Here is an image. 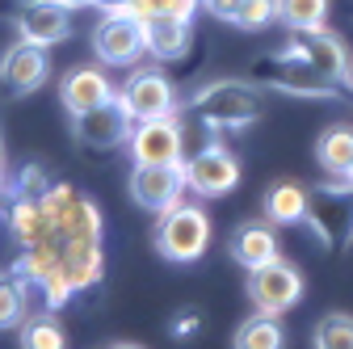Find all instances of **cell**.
<instances>
[{
	"instance_id": "484cf974",
	"label": "cell",
	"mask_w": 353,
	"mask_h": 349,
	"mask_svg": "<svg viewBox=\"0 0 353 349\" xmlns=\"http://www.w3.org/2000/svg\"><path fill=\"white\" fill-rule=\"evenodd\" d=\"M51 190V181H47V172L42 168H21V177H17V186H13V194H30V198H38V194H47Z\"/></svg>"
},
{
	"instance_id": "e0dca14e",
	"label": "cell",
	"mask_w": 353,
	"mask_h": 349,
	"mask_svg": "<svg viewBox=\"0 0 353 349\" xmlns=\"http://www.w3.org/2000/svg\"><path fill=\"white\" fill-rule=\"evenodd\" d=\"M232 257L240 261L244 270H256V266H265V261H274V257H278V236H274V228H270V223H244V228H236V236H232Z\"/></svg>"
},
{
	"instance_id": "7c38bea8",
	"label": "cell",
	"mask_w": 353,
	"mask_h": 349,
	"mask_svg": "<svg viewBox=\"0 0 353 349\" xmlns=\"http://www.w3.org/2000/svg\"><path fill=\"white\" fill-rule=\"evenodd\" d=\"M290 47H294L303 59H312L324 76H332L336 84L353 80L349 51L341 47V38H336V34H328L324 26H312V30H290Z\"/></svg>"
},
{
	"instance_id": "ffe728a7",
	"label": "cell",
	"mask_w": 353,
	"mask_h": 349,
	"mask_svg": "<svg viewBox=\"0 0 353 349\" xmlns=\"http://www.w3.org/2000/svg\"><path fill=\"white\" fill-rule=\"evenodd\" d=\"M316 160H320L324 172H349V164H353V126H328L316 143Z\"/></svg>"
},
{
	"instance_id": "f1b7e54d",
	"label": "cell",
	"mask_w": 353,
	"mask_h": 349,
	"mask_svg": "<svg viewBox=\"0 0 353 349\" xmlns=\"http://www.w3.org/2000/svg\"><path fill=\"white\" fill-rule=\"evenodd\" d=\"M55 5H63V9H88L93 0H55Z\"/></svg>"
},
{
	"instance_id": "cb8c5ba5",
	"label": "cell",
	"mask_w": 353,
	"mask_h": 349,
	"mask_svg": "<svg viewBox=\"0 0 353 349\" xmlns=\"http://www.w3.org/2000/svg\"><path fill=\"white\" fill-rule=\"evenodd\" d=\"M320 349H353V316L345 312H332L316 324V337H312Z\"/></svg>"
},
{
	"instance_id": "4316f807",
	"label": "cell",
	"mask_w": 353,
	"mask_h": 349,
	"mask_svg": "<svg viewBox=\"0 0 353 349\" xmlns=\"http://www.w3.org/2000/svg\"><path fill=\"white\" fill-rule=\"evenodd\" d=\"M240 5H244V0H202V9H206L210 17H219V21H236Z\"/></svg>"
},
{
	"instance_id": "83f0119b",
	"label": "cell",
	"mask_w": 353,
	"mask_h": 349,
	"mask_svg": "<svg viewBox=\"0 0 353 349\" xmlns=\"http://www.w3.org/2000/svg\"><path fill=\"white\" fill-rule=\"evenodd\" d=\"M135 5L139 0H93V9L101 13H135Z\"/></svg>"
},
{
	"instance_id": "d6986e66",
	"label": "cell",
	"mask_w": 353,
	"mask_h": 349,
	"mask_svg": "<svg viewBox=\"0 0 353 349\" xmlns=\"http://www.w3.org/2000/svg\"><path fill=\"white\" fill-rule=\"evenodd\" d=\"M26 308H30V282H26V274L21 270L0 274V332L17 328L26 320Z\"/></svg>"
},
{
	"instance_id": "5b68a950",
	"label": "cell",
	"mask_w": 353,
	"mask_h": 349,
	"mask_svg": "<svg viewBox=\"0 0 353 349\" xmlns=\"http://www.w3.org/2000/svg\"><path fill=\"white\" fill-rule=\"evenodd\" d=\"M181 172H185V190L198 198H223L240 186V160L219 143H202L198 152H185Z\"/></svg>"
},
{
	"instance_id": "1f68e13d",
	"label": "cell",
	"mask_w": 353,
	"mask_h": 349,
	"mask_svg": "<svg viewBox=\"0 0 353 349\" xmlns=\"http://www.w3.org/2000/svg\"><path fill=\"white\" fill-rule=\"evenodd\" d=\"M349 177H353V164H349Z\"/></svg>"
},
{
	"instance_id": "3957f363",
	"label": "cell",
	"mask_w": 353,
	"mask_h": 349,
	"mask_svg": "<svg viewBox=\"0 0 353 349\" xmlns=\"http://www.w3.org/2000/svg\"><path fill=\"white\" fill-rule=\"evenodd\" d=\"M252 80L270 84V89H278V93H290V97H336V89H341L332 76H324L312 59H303L294 47H286L278 55H261L252 63Z\"/></svg>"
},
{
	"instance_id": "9a60e30c",
	"label": "cell",
	"mask_w": 353,
	"mask_h": 349,
	"mask_svg": "<svg viewBox=\"0 0 353 349\" xmlns=\"http://www.w3.org/2000/svg\"><path fill=\"white\" fill-rule=\"evenodd\" d=\"M110 97H114V84H110V76L101 68H72L63 76V84H59V101L68 106L72 118L101 106V101H110Z\"/></svg>"
},
{
	"instance_id": "277c9868",
	"label": "cell",
	"mask_w": 353,
	"mask_h": 349,
	"mask_svg": "<svg viewBox=\"0 0 353 349\" xmlns=\"http://www.w3.org/2000/svg\"><path fill=\"white\" fill-rule=\"evenodd\" d=\"M156 248L160 257L176 261V266H190L210 248V219L202 206H185L176 202L168 210H160V223H156Z\"/></svg>"
},
{
	"instance_id": "9c48e42d",
	"label": "cell",
	"mask_w": 353,
	"mask_h": 349,
	"mask_svg": "<svg viewBox=\"0 0 353 349\" xmlns=\"http://www.w3.org/2000/svg\"><path fill=\"white\" fill-rule=\"evenodd\" d=\"M93 51L101 55V63H118L130 68L135 59L148 55V34L143 21L130 17V13H105L101 26L93 30Z\"/></svg>"
},
{
	"instance_id": "4fadbf2b",
	"label": "cell",
	"mask_w": 353,
	"mask_h": 349,
	"mask_svg": "<svg viewBox=\"0 0 353 349\" xmlns=\"http://www.w3.org/2000/svg\"><path fill=\"white\" fill-rule=\"evenodd\" d=\"M47 72H51V63H47V47H38V42H26V38L17 42V47H9L5 59H0V84H5L9 93H17V97L42 89V84H47Z\"/></svg>"
},
{
	"instance_id": "44dd1931",
	"label": "cell",
	"mask_w": 353,
	"mask_h": 349,
	"mask_svg": "<svg viewBox=\"0 0 353 349\" xmlns=\"http://www.w3.org/2000/svg\"><path fill=\"white\" fill-rule=\"evenodd\" d=\"M236 345H240V349H278V345H282V328H278L274 316L256 312L248 324L236 328Z\"/></svg>"
},
{
	"instance_id": "5bb4252c",
	"label": "cell",
	"mask_w": 353,
	"mask_h": 349,
	"mask_svg": "<svg viewBox=\"0 0 353 349\" xmlns=\"http://www.w3.org/2000/svg\"><path fill=\"white\" fill-rule=\"evenodd\" d=\"M17 30L26 42H38V47H55V42L68 38L72 30V9L55 5V0H34L17 13Z\"/></svg>"
},
{
	"instance_id": "f546056e",
	"label": "cell",
	"mask_w": 353,
	"mask_h": 349,
	"mask_svg": "<svg viewBox=\"0 0 353 349\" xmlns=\"http://www.w3.org/2000/svg\"><path fill=\"white\" fill-rule=\"evenodd\" d=\"M194 324H198V316H185V320H176V332H190Z\"/></svg>"
},
{
	"instance_id": "603a6c76",
	"label": "cell",
	"mask_w": 353,
	"mask_h": 349,
	"mask_svg": "<svg viewBox=\"0 0 353 349\" xmlns=\"http://www.w3.org/2000/svg\"><path fill=\"white\" fill-rule=\"evenodd\" d=\"M21 345L26 349H63L68 337L51 316H34V320H21Z\"/></svg>"
},
{
	"instance_id": "4dcf8cb0",
	"label": "cell",
	"mask_w": 353,
	"mask_h": 349,
	"mask_svg": "<svg viewBox=\"0 0 353 349\" xmlns=\"http://www.w3.org/2000/svg\"><path fill=\"white\" fill-rule=\"evenodd\" d=\"M0 194H5V156H0Z\"/></svg>"
},
{
	"instance_id": "ac0fdd59",
	"label": "cell",
	"mask_w": 353,
	"mask_h": 349,
	"mask_svg": "<svg viewBox=\"0 0 353 349\" xmlns=\"http://www.w3.org/2000/svg\"><path fill=\"white\" fill-rule=\"evenodd\" d=\"M265 215H270V223H299L307 215V190L294 186V181L270 186V194H265Z\"/></svg>"
},
{
	"instance_id": "2e32d148",
	"label": "cell",
	"mask_w": 353,
	"mask_h": 349,
	"mask_svg": "<svg viewBox=\"0 0 353 349\" xmlns=\"http://www.w3.org/2000/svg\"><path fill=\"white\" fill-rule=\"evenodd\" d=\"M143 34H148V55L156 59H181L190 51V21L168 17V13H152L143 17Z\"/></svg>"
},
{
	"instance_id": "ba28073f",
	"label": "cell",
	"mask_w": 353,
	"mask_h": 349,
	"mask_svg": "<svg viewBox=\"0 0 353 349\" xmlns=\"http://www.w3.org/2000/svg\"><path fill=\"white\" fill-rule=\"evenodd\" d=\"M118 101H122V110L130 114V122H148V118H168V114H176V89L168 84V76L156 72V68L130 72V76L122 80V89H118Z\"/></svg>"
},
{
	"instance_id": "7402d4cb",
	"label": "cell",
	"mask_w": 353,
	"mask_h": 349,
	"mask_svg": "<svg viewBox=\"0 0 353 349\" xmlns=\"http://www.w3.org/2000/svg\"><path fill=\"white\" fill-rule=\"evenodd\" d=\"M278 17L290 30H312L328 21V0H278Z\"/></svg>"
},
{
	"instance_id": "52a82bcc",
	"label": "cell",
	"mask_w": 353,
	"mask_h": 349,
	"mask_svg": "<svg viewBox=\"0 0 353 349\" xmlns=\"http://www.w3.org/2000/svg\"><path fill=\"white\" fill-rule=\"evenodd\" d=\"M126 148H130L135 164H181L185 160V126L176 122V114L135 122Z\"/></svg>"
},
{
	"instance_id": "8fae6325",
	"label": "cell",
	"mask_w": 353,
	"mask_h": 349,
	"mask_svg": "<svg viewBox=\"0 0 353 349\" xmlns=\"http://www.w3.org/2000/svg\"><path fill=\"white\" fill-rule=\"evenodd\" d=\"M181 194H185L181 164H135V172H130V198H135V206H143L152 215L176 206Z\"/></svg>"
},
{
	"instance_id": "6da1fadb",
	"label": "cell",
	"mask_w": 353,
	"mask_h": 349,
	"mask_svg": "<svg viewBox=\"0 0 353 349\" xmlns=\"http://www.w3.org/2000/svg\"><path fill=\"white\" fill-rule=\"evenodd\" d=\"M17 270L30 286H38L51 312L101 282V210L93 206V198L72 186H51L42 194V232L34 236V244L21 248Z\"/></svg>"
},
{
	"instance_id": "7a4b0ae2",
	"label": "cell",
	"mask_w": 353,
	"mask_h": 349,
	"mask_svg": "<svg viewBox=\"0 0 353 349\" xmlns=\"http://www.w3.org/2000/svg\"><path fill=\"white\" fill-rule=\"evenodd\" d=\"M190 106H194L198 122H206L214 130H240V126L261 118L265 97L248 80H210L190 97Z\"/></svg>"
},
{
	"instance_id": "8992f818",
	"label": "cell",
	"mask_w": 353,
	"mask_h": 349,
	"mask_svg": "<svg viewBox=\"0 0 353 349\" xmlns=\"http://www.w3.org/2000/svg\"><path fill=\"white\" fill-rule=\"evenodd\" d=\"M248 299H252L256 312L282 316L303 299V274L290 266V261L274 257V261H265V266L248 270Z\"/></svg>"
},
{
	"instance_id": "d4e9b609",
	"label": "cell",
	"mask_w": 353,
	"mask_h": 349,
	"mask_svg": "<svg viewBox=\"0 0 353 349\" xmlns=\"http://www.w3.org/2000/svg\"><path fill=\"white\" fill-rule=\"evenodd\" d=\"M278 17V0H244L240 13H236V26L240 30H265Z\"/></svg>"
},
{
	"instance_id": "30bf717a",
	"label": "cell",
	"mask_w": 353,
	"mask_h": 349,
	"mask_svg": "<svg viewBox=\"0 0 353 349\" xmlns=\"http://www.w3.org/2000/svg\"><path fill=\"white\" fill-rule=\"evenodd\" d=\"M130 126H135V122H130V114L122 110L118 93H114L110 101L93 106V110L76 114V122H72L80 148H88V152H110V148H122V143L130 139Z\"/></svg>"
}]
</instances>
